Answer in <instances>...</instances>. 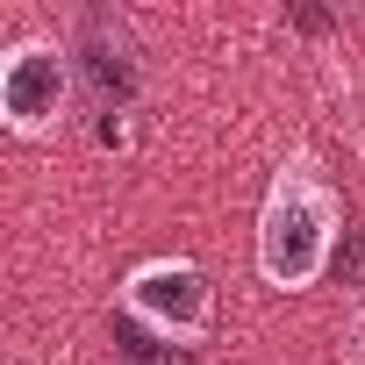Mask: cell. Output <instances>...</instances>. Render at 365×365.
<instances>
[{
  "mask_svg": "<svg viewBox=\"0 0 365 365\" xmlns=\"http://www.w3.org/2000/svg\"><path fill=\"white\" fill-rule=\"evenodd\" d=\"M329 244H336V194L315 179L308 158H294L258 215V265L272 287H308L329 265Z\"/></svg>",
  "mask_w": 365,
  "mask_h": 365,
  "instance_id": "6da1fadb",
  "label": "cell"
},
{
  "mask_svg": "<svg viewBox=\"0 0 365 365\" xmlns=\"http://www.w3.org/2000/svg\"><path fill=\"white\" fill-rule=\"evenodd\" d=\"M129 315L150 322L165 344H194L208 329V279L187 258H150L129 279Z\"/></svg>",
  "mask_w": 365,
  "mask_h": 365,
  "instance_id": "7a4b0ae2",
  "label": "cell"
},
{
  "mask_svg": "<svg viewBox=\"0 0 365 365\" xmlns=\"http://www.w3.org/2000/svg\"><path fill=\"white\" fill-rule=\"evenodd\" d=\"M58 101H65V65H58L51 43H22L8 65H0V108H8V122H15L22 136L51 129Z\"/></svg>",
  "mask_w": 365,
  "mask_h": 365,
  "instance_id": "3957f363",
  "label": "cell"
},
{
  "mask_svg": "<svg viewBox=\"0 0 365 365\" xmlns=\"http://www.w3.org/2000/svg\"><path fill=\"white\" fill-rule=\"evenodd\" d=\"M79 51H86L101 115H115V101L136 93V43H129V29H122L115 15H86V43H79Z\"/></svg>",
  "mask_w": 365,
  "mask_h": 365,
  "instance_id": "277c9868",
  "label": "cell"
},
{
  "mask_svg": "<svg viewBox=\"0 0 365 365\" xmlns=\"http://www.w3.org/2000/svg\"><path fill=\"white\" fill-rule=\"evenodd\" d=\"M115 365H187L165 336H136V329H122L115 336Z\"/></svg>",
  "mask_w": 365,
  "mask_h": 365,
  "instance_id": "5b68a950",
  "label": "cell"
},
{
  "mask_svg": "<svg viewBox=\"0 0 365 365\" xmlns=\"http://www.w3.org/2000/svg\"><path fill=\"white\" fill-rule=\"evenodd\" d=\"M358 344H365V322H358Z\"/></svg>",
  "mask_w": 365,
  "mask_h": 365,
  "instance_id": "8992f818",
  "label": "cell"
}]
</instances>
